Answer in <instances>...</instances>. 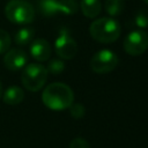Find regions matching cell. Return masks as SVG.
<instances>
[{
    "mask_svg": "<svg viewBox=\"0 0 148 148\" xmlns=\"http://www.w3.org/2000/svg\"><path fill=\"white\" fill-rule=\"evenodd\" d=\"M42 101L46 108L53 111H61L73 104L74 94L66 83L53 82L43 90Z\"/></svg>",
    "mask_w": 148,
    "mask_h": 148,
    "instance_id": "6da1fadb",
    "label": "cell"
},
{
    "mask_svg": "<svg viewBox=\"0 0 148 148\" xmlns=\"http://www.w3.org/2000/svg\"><path fill=\"white\" fill-rule=\"evenodd\" d=\"M120 24L111 17H99L94 20L89 25V34L98 43H113L120 36Z\"/></svg>",
    "mask_w": 148,
    "mask_h": 148,
    "instance_id": "7a4b0ae2",
    "label": "cell"
},
{
    "mask_svg": "<svg viewBox=\"0 0 148 148\" xmlns=\"http://www.w3.org/2000/svg\"><path fill=\"white\" fill-rule=\"evenodd\" d=\"M5 15L13 23L28 24L35 18V9L25 0H10L5 7Z\"/></svg>",
    "mask_w": 148,
    "mask_h": 148,
    "instance_id": "3957f363",
    "label": "cell"
},
{
    "mask_svg": "<svg viewBox=\"0 0 148 148\" xmlns=\"http://www.w3.org/2000/svg\"><path fill=\"white\" fill-rule=\"evenodd\" d=\"M49 72L40 64H29L23 67L21 81L29 91H38L46 83Z\"/></svg>",
    "mask_w": 148,
    "mask_h": 148,
    "instance_id": "277c9868",
    "label": "cell"
},
{
    "mask_svg": "<svg viewBox=\"0 0 148 148\" xmlns=\"http://www.w3.org/2000/svg\"><path fill=\"white\" fill-rule=\"evenodd\" d=\"M118 65V56L111 50H101L90 59V68L97 74H106Z\"/></svg>",
    "mask_w": 148,
    "mask_h": 148,
    "instance_id": "5b68a950",
    "label": "cell"
},
{
    "mask_svg": "<svg viewBox=\"0 0 148 148\" xmlns=\"http://www.w3.org/2000/svg\"><path fill=\"white\" fill-rule=\"evenodd\" d=\"M123 46L127 54L140 56L148 49V34L143 30H133L125 37Z\"/></svg>",
    "mask_w": 148,
    "mask_h": 148,
    "instance_id": "8992f818",
    "label": "cell"
},
{
    "mask_svg": "<svg viewBox=\"0 0 148 148\" xmlns=\"http://www.w3.org/2000/svg\"><path fill=\"white\" fill-rule=\"evenodd\" d=\"M54 50L60 59L71 60L77 53V44L68 34L61 32L54 40Z\"/></svg>",
    "mask_w": 148,
    "mask_h": 148,
    "instance_id": "52a82bcc",
    "label": "cell"
},
{
    "mask_svg": "<svg viewBox=\"0 0 148 148\" xmlns=\"http://www.w3.org/2000/svg\"><path fill=\"white\" fill-rule=\"evenodd\" d=\"M28 56L21 49H10L3 56V65L10 71H18L27 65Z\"/></svg>",
    "mask_w": 148,
    "mask_h": 148,
    "instance_id": "ba28073f",
    "label": "cell"
},
{
    "mask_svg": "<svg viewBox=\"0 0 148 148\" xmlns=\"http://www.w3.org/2000/svg\"><path fill=\"white\" fill-rule=\"evenodd\" d=\"M52 50L50 43L44 38H36L31 42L30 54L37 61H46L51 57Z\"/></svg>",
    "mask_w": 148,
    "mask_h": 148,
    "instance_id": "9c48e42d",
    "label": "cell"
},
{
    "mask_svg": "<svg viewBox=\"0 0 148 148\" xmlns=\"http://www.w3.org/2000/svg\"><path fill=\"white\" fill-rule=\"evenodd\" d=\"M24 98V91L22 88L17 86H12L7 88L2 95V99L6 104L9 105H16L20 104Z\"/></svg>",
    "mask_w": 148,
    "mask_h": 148,
    "instance_id": "30bf717a",
    "label": "cell"
},
{
    "mask_svg": "<svg viewBox=\"0 0 148 148\" xmlns=\"http://www.w3.org/2000/svg\"><path fill=\"white\" fill-rule=\"evenodd\" d=\"M80 9L82 14L88 18H95L98 16L102 9L99 0H81Z\"/></svg>",
    "mask_w": 148,
    "mask_h": 148,
    "instance_id": "8fae6325",
    "label": "cell"
},
{
    "mask_svg": "<svg viewBox=\"0 0 148 148\" xmlns=\"http://www.w3.org/2000/svg\"><path fill=\"white\" fill-rule=\"evenodd\" d=\"M34 36H35V30L32 28L23 27L16 31V34L14 36V40L17 45L24 46V45H27L34 40Z\"/></svg>",
    "mask_w": 148,
    "mask_h": 148,
    "instance_id": "7c38bea8",
    "label": "cell"
},
{
    "mask_svg": "<svg viewBox=\"0 0 148 148\" xmlns=\"http://www.w3.org/2000/svg\"><path fill=\"white\" fill-rule=\"evenodd\" d=\"M124 8H125L124 0H105V2H104V9L111 16L120 15L123 13Z\"/></svg>",
    "mask_w": 148,
    "mask_h": 148,
    "instance_id": "4fadbf2b",
    "label": "cell"
},
{
    "mask_svg": "<svg viewBox=\"0 0 148 148\" xmlns=\"http://www.w3.org/2000/svg\"><path fill=\"white\" fill-rule=\"evenodd\" d=\"M79 7L76 0H58V13L72 15L77 12Z\"/></svg>",
    "mask_w": 148,
    "mask_h": 148,
    "instance_id": "5bb4252c",
    "label": "cell"
},
{
    "mask_svg": "<svg viewBox=\"0 0 148 148\" xmlns=\"http://www.w3.org/2000/svg\"><path fill=\"white\" fill-rule=\"evenodd\" d=\"M39 9L45 16H52L58 13V0H40Z\"/></svg>",
    "mask_w": 148,
    "mask_h": 148,
    "instance_id": "9a60e30c",
    "label": "cell"
},
{
    "mask_svg": "<svg viewBox=\"0 0 148 148\" xmlns=\"http://www.w3.org/2000/svg\"><path fill=\"white\" fill-rule=\"evenodd\" d=\"M46 69H47L49 73H51L53 75H58L65 69V64L60 59H52V60L49 61Z\"/></svg>",
    "mask_w": 148,
    "mask_h": 148,
    "instance_id": "2e32d148",
    "label": "cell"
},
{
    "mask_svg": "<svg viewBox=\"0 0 148 148\" xmlns=\"http://www.w3.org/2000/svg\"><path fill=\"white\" fill-rule=\"evenodd\" d=\"M12 44V38L7 31L3 29H0V54L6 53Z\"/></svg>",
    "mask_w": 148,
    "mask_h": 148,
    "instance_id": "e0dca14e",
    "label": "cell"
},
{
    "mask_svg": "<svg viewBox=\"0 0 148 148\" xmlns=\"http://www.w3.org/2000/svg\"><path fill=\"white\" fill-rule=\"evenodd\" d=\"M134 23L138 28H147L148 27V10L141 9L134 16Z\"/></svg>",
    "mask_w": 148,
    "mask_h": 148,
    "instance_id": "ac0fdd59",
    "label": "cell"
},
{
    "mask_svg": "<svg viewBox=\"0 0 148 148\" xmlns=\"http://www.w3.org/2000/svg\"><path fill=\"white\" fill-rule=\"evenodd\" d=\"M69 112H71L73 118L80 119L84 116V106L80 103H74L69 106Z\"/></svg>",
    "mask_w": 148,
    "mask_h": 148,
    "instance_id": "d6986e66",
    "label": "cell"
},
{
    "mask_svg": "<svg viewBox=\"0 0 148 148\" xmlns=\"http://www.w3.org/2000/svg\"><path fill=\"white\" fill-rule=\"evenodd\" d=\"M69 148H90V146L87 140H84L82 138H75L71 141Z\"/></svg>",
    "mask_w": 148,
    "mask_h": 148,
    "instance_id": "ffe728a7",
    "label": "cell"
},
{
    "mask_svg": "<svg viewBox=\"0 0 148 148\" xmlns=\"http://www.w3.org/2000/svg\"><path fill=\"white\" fill-rule=\"evenodd\" d=\"M2 96V84H1V82H0V97Z\"/></svg>",
    "mask_w": 148,
    "mask_h": 148,
    "instance_id": "44dd1931",
    "label": "cell"
},
{
    "mask_svg": "<svg viewBox=\"0 0 148 148\" xmlns=\"http://www.w3.org/2000/svg\"><path fill=\"white\" fill-rule=\"evenodd\" d=\"M143 1H145V2H146V3L148 5V0H143Z\"/></svg>",
    "mask_w": 148,
    "mask_h": 148,
    "instance_id": "7402d4cb",
    "label": "cell"
}]
</instances>
